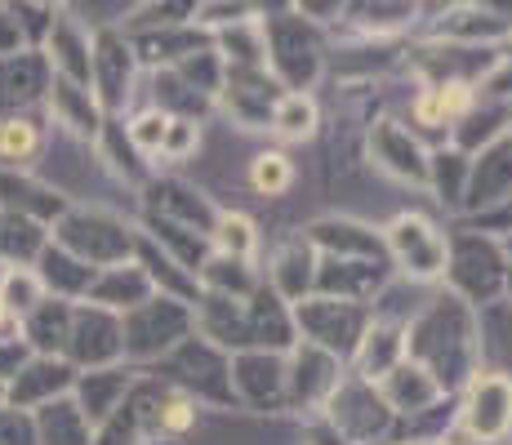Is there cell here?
I'll return each instance as SVG.
<instances>
[{"label":"cell","instance_id":"6da1fadb","mask_svg":"<svg viewBox=\"0 0 512 445\" xmlns=\"http://www.w3.org/2000/svg\"><path fill=\"white\" fill-rule=\"evenodd\" d=\"M464 423L472 437H481V441L504 437L512 423V383L499 379V374L477 379V388H472V397H468V410H464Z\"/></svg>","mask_w":512,"mask_h":445},{"label":"cell","instance_id":"7a4b0ae2","mask_svg":"<svg viewBox=\"0 0 512 445\" xmlns=\"http://www.w3.org/2000/svg\"><path fill=\"white\" fill-rule=\"evenodd\" d=\"M388 245L397 250V259L410 263L419 276L441 272V263H446V241L423 219H397L388 227Z\"/></svg>","mask_w":512,"mask_h":445},{"label":"cell","instance_id":"3957f363","mask_svg":"<svg viewBox=\"0 0 512 445\" xmlns=\"http://www.w3.org/2000/svg\"><path fill=\"white\" fill-rule=\"evenodd\" d=\"M67 339H72V352L81 356V361L98 365V361H112V356L125 352V325H116L107 312L90 308V312L72 316V334H67Z\"/></svg>","mask_w":512,"mask_h":445},{"label":"cell","instance_id":"277c9868","mask_svg":"<svg viewBox=\"0 0 512 445\" xmlns=\"http://www.w3.org/2000/svg\"><path fill=\"white\" fill-rule=\"evenodd\" d=\"M303 330L312 334L317 343L326 348H352V334H357V312L348 303H334V299H312L299 308Z\"/></svg>","mask_w":512,"mask_h":445},{"label":"cell","instance_id":"5b68a950","mask_svg":"<svg viewBox=\"0 0 512 445\" xmlns=\"http://www.w3.org/2000/svg\"><path fill=\"white\" fill-rule=\"evenodd\" d=\"M63 388H72V370H67L63 361H54V356H45V361H32L23 374H18V383L9 388V401H14V410L27 405V401L49 405V397L63 392Z\"/></svg>","mask_w":512,"mask_h":445},{"label":"cell","instance_id":"8992f818","mask_svg":"<svg viewBox=\"0 0 512 445\" xmlns=\"http://www.w3.org/2000/svg\"><path fill=\"white\" fill-rule=\"evenodd\" d=\"M90 76H98L103 103L116 107L121 103V89L130 85V49L116 41V36H98V49L90 58Z\"/></svg>","mask_w":512,"mask_h":445},{"label":"cell","instance_id":"52a82bcc","mask_svg":"<svg viewBox=\"0 0 512 445\" xmlns=\"http://www.w3.org/2000/svg\"><path fill=\"white\" fill-rule=\"evenodd\" d=\"M45 445H90V419L81 414V405L72 401H49L41 410V423H36Z\"/></svg>","mask_w":512,"mask_h":445},{"label":"cell","instance_id":"ba28073f","mask_svg":"<svg viewBox=\"0 0 512 445\" xmlns=\"http://www.w3.org/2000/svg\"><path fill=\"white\" fill-rule=\"evenodd\" d=\"M130 392V374L121 370H94L81 379V414L90 423L107 419V414L116 410V397H125Z\"/></svg>","mask_w":512,"mask_h":445},{"label":"cell","instance_id":"9c48e42d","mask_svg":"<svg viewBox=\"0 0 512 445\" xmlns=\"http://www.w3.org/2000/svg\"><path fill=\"white\" fill-rule=\"evenodd\" d=\"M23 321H27V343H36L41 352H58L67 343V334H72V312L54 299H41Z\"/></svg>","mask_w":512,"mask_h":445},{"label":"cell","instance_id":"30bf717a","mask_svg":"<svg viewBox=\"0 0 512 445\" xmlns=\"http://www.w3.org/2000/svg\"><path fill=\"white\" fill-rule=\"evenodd\" d=\"M36 152H41V125L27 121V116H5V121H0V165L18 170V165H27Z\"/></svg>","mask_w":512,"mask_h":445},{"label":"cell","instance_id":"8fae6325","mask_svg":"<svg viewBox=\"0 0 512 445\" xmlns=\"http://www.w3.org/2000/svg\"><path fill=\"white\" fill-rule=\"evenodd\" d=\"M94 299L107 303V308H143V294H147V272H134V267H107L103 281L90 285Z\"/></svg>","mask_w":512,"mask_h":445},{"label":"cell","instance_id":"7c38bea8","mask_svg":"<svg viewBox=\"0 0 512 445\" xmlns=\"http://www.w3.org/2000/svg\"><path fill=\"white\" fill-rule=\"evenodd\" d=\"M54 107H58V116H63V121L72 125V130H94V121H98L90 89L63 81V76L54 81Z\"/></svg>","mask_w":512,"mask_h":445},{"label":"cell","instance_id":"4fadbf2b","mask_svg":"<svg viewBox=\"0 0 512 445\" xmlns=\"http://www.w3.org/2000/svg\"><path fill=\"white\" fill-rule=\"evenodd\" d=\"M272 125H277V134H285V138H308L317 130V107L303 94H285V98H277Z\"/></svg>","mask_w":512,"mask_h":445},{"label":"cell","instance_id":"5bb4252c","mask_svg":"<svg viewBox=\"0 0 512 445\" xmlns=\"http://www.w3.org/2000/svg\"><path fill=\"white\" fill-rule=\"evenodd\" d=\"M0 299H5V308L14 316H27L41 303V281H36V272H9L5 281H0Z\"/></svg>","mask_w":512,"mask_h":445},{"label":"cell","instance_id":"9a60e30c","mask_svg":"<svg viewBox=\"0 0 512 445\" xmlns=\"http://www.w3.org/2000/svg\"><path fill=\"white\" fill-rule=\"evenodd\" d=\"M250 183L259 187L263 196H281L285 187L294 183V165L285 161L281 152H263L259 161H254V170H250Z\"/></svg>","mask_w":512,"mask_h":445},{"label":"cell","instance_id":"2e32d148","mask_svg":"<svg viewBox=\"0 0 512 445\" xmlns=\"http://www.w3.org/2000/svg\"><path fill=\"white\" fill-rule=\"evenodd\" d=\"M214 241H219L223 254H232V263L245 259V254L254 250V223L245 219V214H223V219L214 223Z\"/></svg>","mask_w":512,"mask_h":445},{"label":"cell","instance_id":"e0dca14e","mask_svg":"<svg viewBox=\"0 0 512 445\" xmlns=\"http://www.w3.org/2000/svg\"><path fill=\"white\" fill-rule=\"evenodd\" d=\"M192 423H196V405L187 401V397H179V392H174V397H165L161 405H156V428L170 432V437H179V432H187Z\"/></svg>","mask_w":512,"mask_h":445},{"label":"cell","instance_id":"ac0fdd59","mask_svg":"<svg viewBox=\"0 0 512 445\" xmlns=\"http://www.w3.org/2000/svg\"><path fill=\"white\" fill-rule=\"evenodd\" d=\"M0 445H36V423L23 419L14 405H0Z\"/></svg>","mask_w":512,"mask_h":445},{"label":"cell","instance_id":"d6986e66","mask_svg":"<svg viewBox=\"0 0 512 445\" xmlns=\"http://www.w3.org/2000/svg\"><path fill=\"white\" fill-rule=\"evenodd\" d=\"M165 125H170V116H139V121H134V130H130V138H134V147H143V152H156V147H161V138H165Z\"/></svg>","mask_w":512,"mask_h":445},{"label":"cell","instance_id":"ffe728a7","mask_svg":"<svg viewBox=\"0 0 512 445\" xmlns=\"http://www.w3.org/2000/svg\"><path fill=\"white\" fill-rule=\"evenodd\" d=\"M192 143H196V125H192V121H170V125H165L161 152H170V156H187V152H192Z\"/></svg>","mask_w":512,"mask_h":445},{"label":"cell","instance_id":"44dd1931","mask_svg":"<svg viewBox=\"0 0 512 445\" xmlns=\"http://www.w3.org/2000/svg\"><path fill=\"white\" fill-rule=\"evenodd\" d=\"M415 121L423 125V130L446 125V112H441V103H437V89H423V94L415 98Z\"/></svg>","mask_w":512,"mask_h":445},{"label":"cell","instance_id":"7402d4cb","mask_svg":"<svg viewBox=\"0 0 512 445\" xmlns=\"http://www.w3.org/2000/svg\"><path fill=\"white\" fill-rule=\"evenodd\" d=\"M9 325H14V312H9V308H5V299H0V334H5Z\"/></svg>","mask_w":512,"mask_h":445},{"label":"cell","instance_id":"603a6c76","mask_svg":"<svg viewBox=\"0 0 512 445\" xmlns=\"http://www.w3.org/2000/svg\"><path fill=\"white\" fill-rule=\"evenodd\" d=\"M0 397H5V383H0Z\"/></svg>","mask_w":512,"mask_h":445}]
</instances>
